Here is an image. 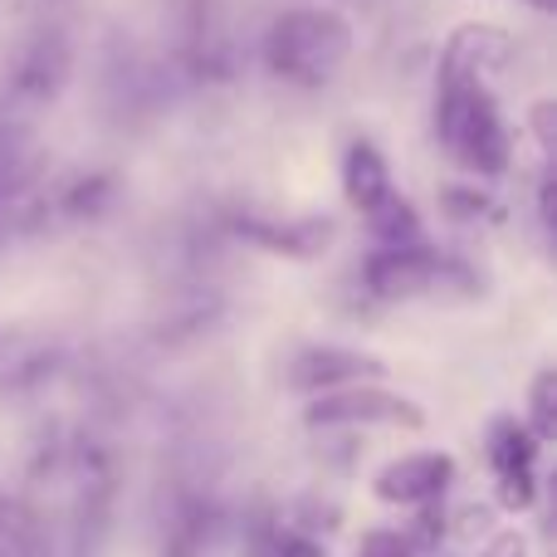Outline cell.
I'll use <instances>...</instances> for the list:
<instances>
[{
	"label": "cell",
	"mask_w": 557,
	"mask_h": 557,
	"mask_svg": "<svg viewBox=\"0 0 557 557\" xmlns=\"http://www.w3.org/2000/svg\"><path fill=\"white\" fill-rule=\"evenodd\" d=\"M264 69L288 88H327L352 54V20L333 5H294L264 29Z\"/></svg>",
	"instance_id": "obj_1"
},
{
	"label": "cell",
	"mask_w": 557,
	"mask_h": 557,
	"mask_svg": "<svg viewBox=\"0 0 557 557\" xmlns=\"http://www.w3.org/2000/svg\"><path fill=\"white\" fill-rule=\"evenodd\" d=\"M435 137L445 157L480 182L504 176L513 162V133L490 84H435Z\"/></svg>",
	"instance_id": "obj_2"
},
{
	"label": "cell",
	"mask_w": 557,
	"mask_h": 557,
	"mask_svg": "<svg viewBox=\"0 0 557 557\" xmlns=\"http://www.w3.org/2000/svg\"><path fill=\"white\" fill-rule=\"evenodd\" d=\"M362 288L376 304H416L441 294H474L480 278L470 264L441 255L435 245H401V250H372L362 260Z\"/></svg>",
	"instance_id": "obj_3"
},
{
	"label": "cell",
	"mask_w": 557,
	"mask_h": 557,
	"mask_svg": "<svg viewBox=\"0 0 557 557\" xmlns=\"http://www.w3.org/2000/svg\"><path fill=\"white\" fill-rule=\"evenodd\" d=\"M308 431H357V425H396V431H421L425 411L411 396H396L386 386H343V392H323L308 401L304 411Z\"/></svg>",
	"instance_id": "obj_4"
},
{
	"label": "cell",
	"mask_w": 557,
	"mask_h": 557,
	"mask_svg": "<svg viewBox=\"0 0 557 557\" xmlns=\"http://www.w3.org/2000/svg\"><path fill=\"white\" fill-rule=\"evenodd\" d=\"M74 78V39H69L64 25H45L20 45L15 64H10V103L15 108H49Z\"/></svg>",
	"instance_id": "obj_5"
},
{
	"label": "cell",
	"mask_w": 557,
	"mask_h": 557,
	"mask_svg": "<svg viewBox=\"0 0 557 557\" xmlns=\"http://www.w3.org/2000/svg\"><path fill=\"white\" fill-rule=\"evenodd\" d=\"M513 35L494 20H465L450 29L441 49V69H435V84H490L494 74L513 64Z\"/></svg>",
	"instance_id": "obj_6"
},
{
	"label": "cell",
	"mask_w": 557,
	"mask_h": 557,
	"mask_svg": "<svg viewBox=\"0 0 557 557\" xmlns=\"http://www.w3.org/2000/svg\"><path fill=\"white\" fill-rule=\"evenodd\" d=\"M382 376H386V362H382V357L357 352V347L323 343V347H304V352H294V362H288L284 382H288V392L323 396V392H343V386L382 382Z\"/></svg>",
	"instance_id": "obj_7"
},
{
	"label": "cell",
	"mask_w": 557,
	"mask_h": 557,
	"mask_svg": "<svg viewBox=\"0 0 557 557\" xmlns=\"http://www.w3.org/2000/svg\"><path fill=\"white\" fill-rule=\"evenodd\" d=\"M231 235L264 255H278V260H323L337 240L333 215H288V221H264V215H235Z\"/></svg>",
	"instance_id": "obj_8"
},
{
	"label": "cell",
	"mask_w": 557,
	"mask_h": 557,
	"mask_svg": "<svg viewBox=\"0 0 557 557\" xmlns=\"http://www.w3.org/2000/svg\"><path fill=\"white\" fill-rule=\"evenodd\" d=\"M225 529V509L211 490L176 484L162 509V557H206Z\"/></svg>",
	"instance_id": "obj_9"
},
{
	"label": "cell",
	"mask_w": 557,
	"mask_h": 557,
	"mask_svg": "<svg viewBox=\"0 0 557 557\" xmlns=\"http://www.w3.org/2000/svg\"><path fill=\"white\" fill-rule=\"evenodd\" d=\"M455 484V455L445 450H416L401 460L382 465L372 474V494L382 504H401V509H421V504L445 499V490Z\"/></svg>",
	"instance_id": "obj_10"
},
{
	"label": "cell",
	"mask_w": 557,
	"mask_h": 557,
	"mask_svg": "<svg viewBox=\"0 0 557 557\" xmlns=\"http://www.w3.org/2000/svg\"><path fill=\"white\" fill-rule=\"evenodd\" d=\"M392 191H396V182H392V166H386L382 147H376L372 137H352L347 152H343V196H347V206L367 215Z\"/></svg>",
	"instance_id": "obj_11"
},
{
	"label": "cell",
	"mask_w": 557,
	"mask_h": 557,
	"mask_svg": "<svg viewBox=\"0 0 557 557\" xmlns=\"http://www.w3.org/2000/svg\"><path fill=\"white\" fill-rule=\"evenodd\" d=\"M117 196H123L117 172H78L59 186L54 201H45V211L59 221H103L117 206Z\"/></svg>",
	"instance_id": "obj_12"
},
{
	"label": "cell",
	"mask_w": 557,
	"mask_h": 557,
	"mask_svg": "<svg viewBox=\"0 0 557 557\" xmlns=\"http://www.w3.org/2000/svg\"><path fill=\"white\" fill-rule=\"evenodd\" d=\"M362 221H367V235L376 240V250H401V245H421L425 240L421 235V211H416L401 191H392L386 201H376Z\"/></svg>",
	"instance_id": "obj_13"
},
{
	"label": "cell",
	"mask_w": 557,
	"mask_h": 557,
	"mask_svg": "<svg viewBox=\"0 0 557 557\" xmlns=\"http://www.w3.org/2000/svg\"><path fill=\"white\" fill-rule=\"evenodd\" d=\"M539 455L543 445L533 441V431L513 416H499L490 431V465L494 474H523V470H539Z\"/></svg>",
	"instance_id": "obj_14"
},
{
	"label": "cell",
	"mask_w": 557,
	"mask_h": 557,
	"mask_svg": "<svg viewBox=\"0 0 557 557\" xmlns=\"http://www.w3.org/2000/svg\"><path fill=\"white\" fill-rule=\"evenodd\" d=\"M441 215L455 225H480V221H499V201L480 186H441Z\"/></svg>",
	"instance_id": "obj_15"
},
{
	"label": "cell",
	"mask_w": 557,
	"mask_h": 557,
	"mask_svg": "<svg viewBox=\"0 0 557 557\" xmlns=\"http://www.w3.org/2000/svg\"><path fill=\"white\" fill-rule=\"evenodd\" d=\"M533 431V441L548 445L557 441V372L553 367H543L539 376H533L529 386V421H523Z\"/></svg>",
	"instance_id": "obj_16"
},
{
	"label": "cell",
	"mask_w": 557,
	"mask_h": 557,
	"mask_svg": "<svg viewBox=\"0 0 557 557\" xmlns=\"http://www.w3.org/2000/svg\"><path fill=\"white\" fill-rule=\"evenodd\" d=\"M499 504L509 513H529L539 504V470H523V474H499Z\"/></svg>",
	"instance_id": "obj_17"
},
{
	"label": "cell",
	"mask_w": 557,
	"mask_h": 557,
	"mask_svg": "<svg viewBox=\"0 0 557 557\" xmlns=\"http://www.w3.org/2000/svg\"><path fill=\"white\" fill-rule=\"evenodd\" d=\"M445 539V513H441V499L435 504H421V513H416L411 533H406V543H411V553H435Z\"/></svg>",
	"instance_id": "obj_18"
},
{
	"label": "cell",
	"mask_w": 557,
	"mask_h": 557,
	"mask_svg": "<svg viewBox=\"0 0 557 557\" xmlns=\"http://www.w3.org/2000/svg\"><path fill=\"white\" fill-rule=\"evenodd\" d=\"M529 133H533V143H539L543 162H553V152H557V103L553 98H539V103L529 108Z\"/></svg>",
	"instance_id": "obj_19"
},
{
	"label": "cell",
	"mask_w": 557,
	"mask_h": 557,
	"mask_svg": "<svg viewBox=\"0 0 557 557\" xmlns=\"http://www.w3.org/2000/svg\"><path fill=\"white\" fill-rule=\"evenodd\" d=\"M357 557H416L401 529H372L357 543Z\"/></svg>",
	"instance_id": "obj_20"
},
{
	"label": "cell",
	"mask_w": 557,
	"mask_h": 557,
	"mask_svg": "<svg viewBox=\"0 0 557 557\" xmlns=\"http://www.w3.org/2000/svg\"><path fill=\"white\" fill-rule=\"evenodd\" d=\"M264 557H327V548L313 539V533H294V529H278V539L264 548Z\"/></svg>",
	"instance_id": "obj_21"
},
{
	"label": "cell",
	"mask_w": 557,
	"mask_h": 557,
	"mask_svg": "<svg viewBox=\"0 0 557 557\" xmlns=\"http://www.w3.org/2000/svg\"><path fill=\"white\" fill-rule=\"evenodd\" d=\"M484 557H529V543H523V533L504 529V533H494V539H490Z\"/></svg>",
	"instance_id": "obj_22"
},
{
	"label": "cell",
	"mask_w": 557,
	"mask_h": 557,
	"mask_svg": "<svg viewBox=\"0 0 557 557\" xmlns=\"http://www.w3.org/2000/svg\"><path fill=\"white\" fill-rule=\"evenodd\" d=\"M553 196H557V176H553V166H543V176H539V225L543 231H553Z\"/></svg>",
	"instance_id": "obj_23"
},
{
	"label": "cell",
	"mask_w": 557,
	"mask_h": 557,
	"mask_svg": "<svg viewBox=\"0 0 557 557\" xmlns=\"http://www.w3.org/2000/svg\"><path fill=\"white\" fill-rule=\"evenodd\" d=\"M490 523H494V513H490V509H474V504L460 513V533H465V539H474V533H484V529H490Z\"/></svg>",
	"instance_id": "obj_24"
},
{
	"label": "cell",
	"mask_w": 557,
	"mask_h": 557,
	"mask_svg": "<svg viewBox=\"0 0 557 557\" xmlns=\"http://www.w3.org/2000/svg\"><path fill=\"white\" fill-rule=\"evenodd\" d=\"M15 352H25V347H20V337L0 327V367H5V362H10V357H15Z\"/></svg>",
	"instance_id": "obj_25"
},
{
	"label": "cell",
	"mask_w": 557,
	"mask_h": 557,
	"mask_svg": "<svg viewBox=\"0 0 557 557\" xmlns=\"http://www.w3.org/2000/svg\"><path fill=\"white\" fill-rule=\"evenodd\" d=\"M10 513H15V499H5V494H0V539H5V529H10Z\"/></svg>",
	"instance_id": "obj_26"
},
{
	"label": "cell",
	"mask_w": 557,
	"mask_h": 557,
	"mask_svg": "<svg viewBox=\"0 0 557 557\" xmlns=\"http://www.w3.org/2000/svg\"><path fill=\"white\" fill-rule=\"evenodd\" d=\"M533 10H557V0H529Z\"/></svg>",
	"instance_id": "obj_27"
}]
</instances>
